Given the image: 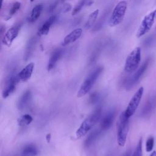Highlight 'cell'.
Segmentation results:
<instances>
[{
	"mask_svg": "<svg viewBox=\"0 0 156 156\" xmlns=\"http://www.w3.org/2000/svg\"><path fill=\"white\" fill-rule=\"evenodd\" d=\"M43 5L42 4H38L35 5L30 14L29 17V23H34L37 20V19L40 17L42 10H43Z\"/></svg>",
	"mask_w": 156,
	"mask_h": 156,
	"instance_id": "obj_17",
	"label": "cell"
},
{
	"mask_svg": "<svg viewBox=\"0 0 156 156\" xmlns=\"http://www.w3.org/2000/svg\"><path fill=\"white\" fill-rule=\"evenodd\" d=\"M62 1H63V0H62Z\"/></svg>",
	"mask_w": 156,
	"mask_h": 156,
	"instance_id": "obj_35",
	"label": "cell"
},
{
	"mask_svg": "<svg viewBox=\"0 0 156 156\" xmlns=\"http://www.w3.org/2000/svg\"><path fill=\"white\" fill-rule=\"evenodd\" d=\"M55 20H56L55 15L51 16L40 27V29L38 30V35L40 36L47 35L50 30V28L52 24L55 22Z\"/></svg>",
	"mask_w": 156,
	"mask_h": 156,
	"instance_id": "obj_15",
	"label": "cell"
},
{
	"mask_svg": "<svg viewBox=\"0 0 156 156\" xmlns=\"http://www.w3.org/2000/svg\"><path fill=\"white\" fill-rule=\"evenodd\" d=\"M34 1V0H30V1H31V2H33Z\"/></svg>",
	"mask_w": 156,
	"mask_h": 156,
	"instance_id": "obj_34",
	"label": "cell"
},
{
	"mask_svg": "<svg viewBox=\"0 0 156 156\" xmlns=\"http://www.w3.org/2000/svg\"><path fill=\"white\" fill-rule=\"evenodd\" d=\"M101 133V130H94L92 132H91L84 142V147L85 148H88L90 147L99 137Z\"/></svg>",
	"mask_w": 156,
	"mask_h": 156,
	"instance_id": "obj_18",
	"label": "cell"
},
{
	"mask_svg": "<svg viewBox=\"0 0 156 156\" xmlns=\"http://www.w3.org/2000/svg\"><path fill=\"white\" fill-rule=\"evenodd\" d=\"M154 145V138L152 136H150L147 138L146 142V151L149 152L152 151Z\"/></svg>",
	"mask_w": 156,
	"mask_h": 156,
	"instance_id": "obj_25",
	"label": "cell"
},
{
	"mask_svg": "<svg viewBox=\"0 0 156 156\" xmlns=\"http://www.w3.org/2000/svg\"><path fill=\"white\" fill-rule=\"evenodd\" d=\"M63 54V50L60 48L55 49L51 54L49 60L48 61L47 69L48 71L51 70L56 65L58 60L61 58Z\"/></svg>",
	"mask_w": 156,
	"mask_h": 156,
	"instance_id": "obj_16",
	"label": "cell"
},
{
	"mask_svg": "<svg viewBox=\"0 0 156 156\" xmlns=\"http://www.w3.org/2000/svg\"><path fill=\"white\" fill-rule=\"evenodd\" d=\"M101 96L99 93H94L92 94H91L90 98H89V102L91 104H94L96 102H98L100 99Z\"/></svg>",
	"mask_w": 156,
	"mask_h": 156,
	"instance_id": "obj_28",
	"label": "cell"
},
{
	"mask_svg": "<svg viewBox=\"0 0 156 156\" xmlns=\"http://www.w3.org/2000/svg\"><path fill=\"white\" fill-rule=\"evenodd\" d=\"M127 8V2L125 0L120 1L115 5L108 20V24L111 27L119 25L124 18Z\"/></svg>",
	"mask_w": 156,
	"mask_h": 156,
	"instance_id": "obj_4",
	"label": "cell"
},
{
	"mask_svg": "<svg viewBox=\"0 0 156 156\" xmlns=\"http://www.w3.org/2000/svg\"><path fill=\"white\" fill-rule=\"evenodd\" d=\"M32 99V93L30 90H28L24 92L17 102V107L19 110H23L26 108L30 103Z\"/></svg>",
	"mask_w": 156,
	"mask_h": 156,
	"instance_id": "obj_14",
	"label": "cell"
},
{
	"mask_svg": "<svg viewBox=\"0 0 156 156\" xmlns=\"http://www.w3.org/2000/svg\"><path fill=\"white\" fill-rule=\"evenodd\" d=\"M82 31L83 30L82 28H76L72 30L65 36L62 43V45L65 46L75 42L81 37Z\"/></svg>",
	"mask_w": 156,
	"mask_h": 156,
	"instance_id": "obj_12",
	"label": "cell"
},
{
	"mask_svg": "<svg viewBox=\"0 0 156 156\" xmlns=\"http://www.w3.org/2000/svg\"><path fill=\"white\" fill-rule=\"evenodd\" d=\"M0 30H1V36H2V35H3V34H4V31L5 32V27L4 26L1 25Z\"/></svg>",
	"mask_w": 156,
	"mask_h": 156,
	"instance_id": "obj_31",
	"label": "cell"
},
{
	"mask_svg": "<svg viewBox=\"0 0 156 156\" xmlns=\"http://www.w3.org/2000/svg\"><path fill=\"white\" fill-rule=\"evenodd\" d=\"M33 121V118L29 114H24L18 119V124L20 126H25L30 124Z\"/></svg>",
	"mask_w": 156,
	"mask_h": 156,
	"instance_id": "obj_22",
	"label": "cell"
},
{
	"mask_svg": "<svg viewBox=\"0 0 156 156\" xmlns=\"http://www.w3.org/2000/svg\"><path fill=\"white\" fill-rule=\"evenodd\" d=\"M50 138H51V135L49 133L46 135V140H47V141L48 143L49 142V140H50Z\"/></svg>",
	"mask_w": 156,
	"mask_h": 156,
	"instance_id": "obj_32",
	"label": "cell"
},
{
	"mask_svg": "<svg viewBox=\"0 0 156 156\" xmlns=\"http://www.w3.org/2000/svg\"><path fill=\"white\" fill-rule=\"evenodd\" d=\"M71 5L69 3H66L63 6V12L66 13L71 9Z\"/></svg>",
	"mask_w": 156,
	"mask_h": 156,
	"instance_id": "obj_29",
	"label": "cell"
},
{
	"mask_svg": "<svg viewBox=\"0 0 156 156\" xmlns=\"http://www.w3.org/2000/svg\"><path fill=\"white\" fill-rule=\"evenodd\" d=\"M108 13H105L101 18L99 20V21L97 22V23L95 24L93 29L94 30H98L99 28H101L102 27V26L103 25V24L104 23V21L106 19V17H107V15Z\"/></svg>",
	"mask_w": 156,
	"mask_h": 156,
	"instance_id": "obj_26",
	"label": "cell"
},
{
	"mask_svg": "<svg viewBox=\"0 0 156 156\" xmlns=\"http://www.w3.org/2000/svg\"><path fill=\"white\" fill-rule=\"evenodd\" d=\"M20 26L16 24L9 29L3 35L2 38V43L4 45L10 47L13 40L18 37Z\"/></svg>",
	"mask_w": 156,
	"mask_h": 156,
	"instance_id": "obj_10",
	"label": "cell"
},
{
	"mask_svg": "<svg viewBox=\"0 0 156 156\" xmlns=\"http://www.w3.org/2000/svg\"><path fill=\"white\" fill-rule=\"evenodd\" d=\"M103 71L102 66H98L94 69L84 80V81L81 84L77 93V96L78 98H81L85 96L92 88L94 83L96 82V80L98 79L102 72Z\"/></svg>",
	"mask_w": 156,
	"mask_h": 156,
	"instance_id": "obj_3",
	"label": "cell"
},
{
	"mask_svg": "<svg viewBox=\"0 0 156 156\" xmlns=\"http://www.w3.org/2000/svg\"><path fill=\"white\" fill-rule=\"evenodd\" d=\"M38 154V149L34 144H29L23 149L20 156H36Z\"/></svg>",
	"mask_w": 156,
	"mask_h": 156,
	"instance_id": "obj_19",
	"label": "cell"
},
{
	"mask_svg": "<svg viewBox=\"0 0 156 156\" xmlns=\"http://www.w3.org/2000/svg\"><path fill=\"white\" fill-rule=\"evenodd\" d=\"M141 49L139 46L134 48L129 53L124 65V71L126 73H132L138 68L141 61Z\"/></svg>",
	"mask_w": 156,
	"mask_h": 156,
	"instance_id": "obj_5",
	"label": "cell"
},
{
	"mask_svg": "<svg viewBox=\"0 0 156 156\" xmlns=\"http://www.w3.org/2000/svg\"><path fill=\"white\" fill-rule=\"evenodd\" d=\"M149 156H156V151L152 152Z\"/></svg>",
	"mask_w": 156,
	"mask_h": 156,
	"instance_id": "obj_33",
	"label": "cell"
},
{
	"mask_svg": "<svg viewBox=\"0 0 156 156\" xmlns=\"http://www.w3.org/2000/svg\"><path fill=\"white\" fill-rule=\"evenodd\" d=\"M116 110L113 108L109 110L102 118L100 123L101 130H107L112 126L116 116Z\"/></svg>",
	"mask_w": 156,
	"mask_h": 156,
	"instance_id": "obj_11",
	"label": "cell"
},
{
	"mask_svg": "<svg viewBox=\"0 0 156 156\" xmlns=\"http://www.w3.org/2000/svg\"><path fill=\"white\" fill-rule=\"evenodd\" d=\"M99 13V9H96L90 14L85 25V27L86 29H90L91 27L93 26V25H94L98 18Z\"/></svg>",
	"mask_w": 156,
	"mask_h": 156,
	"instance_id": "obj_21",
	"label": "cell"
},
{
	"mask_svg": "<svg viewBox=\"0 0 156 156\" xmlns=\"http://www.w3.org/2000/svg\"><path fill=\"white\" fill-rule=\"evenodd\" d=\"M131 155V150H129L126 151L122 156H130Z\"/></svg>",
	"mask_w": 156,
	"mask_h": 156,
	"instance_id": "obj_30",
	"label": "cell"
},
{
	"mask_svg": "<svg viewBox=\"0 0 156 156\" xmlns=\"http://www.w3.org/2000/svg\"><path fill=\"white\" fill-rule=\"evenodd\" d=\"M102 113L101 107H98L88 116L81 123L76 132L77 138H80L85 136L94 126L99 119Z\"/></svg>",
	"mask_w": 156,
	"mask_h": 156,
	"instance_id": "obj_1",
	"label": "cell"
},
{
	"mask_svg": "<svg viewBox=\"0 0 156 156\" xmlns=\"http://www.w3.org/2000/svg\"><path fill=\"white\" fill-rule=\"evenodd\" d=\"M87 0H80V1L79 2V3H77V4L76 5V7L74 8V9L73 10L72 12V15H74L76 14H77L78 12H80V10L82 9V7L84 5V4H85Z\"/></svg>",
	"mask_w": 156,
	"mask_h": 156,
	"instance_id": "obj_27",
	"label": "cell"
},
{
	"mask_svg": "<svg viewBox=\"0 0 156 156\" xmlns=\"http://www.w3.org/2000/svg\"><path fill=\"white\" fill-rule=\"evenodd\" d=\"M156 18V9L147 14L142 20L137 30L136 36L138 38H141L151 29Z\"/></svg>",
	"mask_w": 156,
	"mask_h": 156,
	"instance_id": "obj_6",
	"label": "cell"
},
{
	"mask_svg": "<svg viewBox=\"0 0 156 156\" xmlns=\"http://www.w3.org/2000/svg\"><path fill=\"white\" fill-rule=\"evenodd\" d=\"M142 139L140 138L134 152L130 156H142Z\"/></svg>",
	"mask_w": 156,
	"mask_h": 156,
	"instance_id": "obj_24",
	"label": "cell"
},
{
	"mask_svg": "<svg viewBox=\"0 0 156 156\" xmlns=\"http://www.w3.org/2000/svg\"><path fill=\"white\" fill-rule=\"evenodd\" d=\"M149 65V60H146L141 66L137 69V71L127 80L126 83V88L127 90H130L133 86L139 80L141 76L146 70Z\"/></svg>",
	"mask_w": 156,
	"mask_h": 156,
	"instance_id": "obj_9",
	"label": "cell"
},
{
	"mask_svg": "<svg viewBox=\"0 0 156 156\" xmlns=\"http://www.w3.org/2000/svg\"><path fill=\"white\" fill-rule=\"evenodd\" d=\"M20 81L18 74H16L14 73H11L6 78L2 91V96L4 99L7 98L14 92L16 89V85Z\"/></svg>",
	"mask_w": 156,
	"mask_h": 156,
	"instance_id": "obj_7",
	"label": "cell"
},
{
	"mask_svg": "<svg viewBox=\"0 0 156 156\" xmlns=\"http://www.w3.org/2000/svg\"><path fill=\"white\" fill-rule=\"evenodd\" d=\"M35 43H36V40H35V37H33L29 40V41L27 44V46H26L25 54L24 56V58L25 60H27L29 59V58L31 56V55L32 54V53L34 51Z\"/></svg>",
	"mask_w": 156,
	"mask_h": 156,
	"instance_id": "obj_20",
	"label": "cell"
},
{
	"mask_svg": "<svg viewBox=\"0 0 156 156\" xmlns=\"http://www.w3.org/2000/svg\"><path fill=\"white\" fill-rule=\"evenodd\" d=\"M34 63L30 62L20 71L18 74V77L20 81L26 82L30 78L34 71Z\"/></svg>",
	"mask_w": 156,
	"mask_h": 156,
	"instance_id": "obj_13",
	"label": "cell"
},
{
	"mask_svg": "<svg viewBox=\"0 0 156 156\" xmlns=\"http://www.w3.org/2000/svg\"><path fill=\"white\" fill-rule=\"evenodd\" d=\"M144 92V88L143 87H141L138 89V90L135 93L130 101H129L128 105L124 111L126 115L130 118L136 112L141 99L143 96V94Z\"/></svg>",
	"mask_w": 156,
	"mask_h": 156,
	"instance_id": "obj_8",
	"label": "cell"
},
{
	"mask_svg": "<svg viewBox=\"0 0 156 156\" xmlns=\"http://www.w3.org/2000/svg\"><path fill=\"white\" fill-rule=\"evenodd\" d=\"M129 129V118H128L125 112L121 113L117 124V141L119 146H124Z\"/></svg>",
	"mask_w": 156,
	"mask_h": 156,
	"instance_id": "obj_2",
	"label": "cell"
},
{
	"mask_svg": "<svg viewBox=\"0 0 156 156\" xmlns=\"http://www.w3.org/2000/svg\"><path fill=\"white\" fill-rule=\"evenodd\" d=\"M21 5V2H20L18 1H16L12 4V5L11 6V7L9 10V16L10 18L16 13V12L20 9Z\"/></svg>",
	"mask_w": 156,
	"mask_h": 156,
	"instance_id": "obj_23",
	"label": "cell"
}]
</instances>
